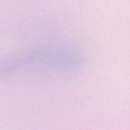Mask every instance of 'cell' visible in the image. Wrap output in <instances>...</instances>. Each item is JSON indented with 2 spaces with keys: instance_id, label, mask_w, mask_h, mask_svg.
I'll list each match as a JSON object with an SVG mask.
<instances>
[{
  "instance_id": "1",
  "label": "cell",
  "mask_w": 130,
  "mask_h": 130,
  "mask_svg": "<svg viewBox=\"0 0 130 130\" xmlns=\"http://www.w3.org/2000/svg\"><path fill=\"white\" fill-rule=\"evenodd\" d=\"M40 48H28L0 56V78L14 75L24 69L37 68Z\"/></svg>"
}]
</instances>
